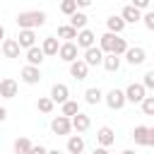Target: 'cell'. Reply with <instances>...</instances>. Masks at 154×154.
<instances>
[{
    "mask_svg": "<svg viewBox=\"0 0 154 154\" xmlns=\"http://www.w3.org/2000/svg\"><path fill=\"white\" fill-rule=\"evenodd\" d=\"M51 130H53V135H67V132L72 130V118H67V116H55V118L51 120Z\"/></svg>",
    "mask_w": 154,
    "mask_h": 154,
    "instance_id": "5",
    "label": "cell"
},
{
    "mask_svg": "<svg viewBox=\"0 0 154 154\" xmlns=\"http://www.w3.org/2000/svg\"><path fill=\"white\" fill-rule=\"evenodd\" d=\"M140 106H142V113L144 116H154V96H147Z\"/></svg>",
    "mask_w": 154,
    "mask_h": 154,
    "instance_id": "32",
    "label": "cell"
},
{
    "mask_svg": "<svg viewBox=\"0 0 154 154\" xmlns=\"http://www.w3.org/2000/svg\"><path fill=\"white\" fill-rule=\"evenodd\" d=\"M60 12L67 14V17H72L77 12V2L75 0H60Z\"/></svg>",
    "mask_w": 154,
    "mask_h": 154,
    "instance_id": "31",
    "label": "cell"
},
{
    "mask_svg": "<svg viewBox=\"0 0 154 154\" xmlns=\"http://www.w3.org/2000/svg\"><path fill=\"white\" fill-rule=\"evenodd\" d=\"M5 118H7V108L0 106V123H5Z\"/></svg>",
    "mask_w": 154,
    "mask_h": 154,
    "instance_id": "38",
    "label": "cell"
},
{
    "mask_svg": "<svg viewBox=\"0 0 154 154\" xmlns=\"http://www.w3.org/2000/svg\"><path fill=\"white\" fill-rule=\"evenodd\" d=\"M89 125H91V118L87 116V113H77V116H72V128L77 130V132H84V130H89Z\"/></svg>",
    "mask_w": 154,
    "mask_h": 154,
    "instance_id": "19",
    "label": "cell"
},
{
    "mask_svg": "<svg viewBox=\"0 0 154 154\" xmlns=\"http://www.w3.org/2000/svg\"><path fill=\"white\" fill-rule=\"evenodd\" d=\"M17 82L12 79V77H5V79H0V96L2 99H14L17 96Z\"/></svg>",
    "mask_w": 154,
    "mask_h": 154,
    "instance_id": "8",
    "label": "cell"
},
{
    "mask_svg": "<svg viewBox=\"0 0 154 154\" xmlns=\"http://www.w3.org/2000/svg\"><path fill=\"white\" fill-rule=\"evenodd\" d=\"M94 154H108V147H96Z\"/></svg>",
    "mask_w": 154,
    "mask_h": 154,
    "instance_id": "40",
    "label": "cell"
},
{
    "mask_svg": "<svg viewBox=\"0 0 154 154\" xmlns=\"http://www.w3.org/2000/svg\"><path fill=\"white\" fill-rule=\"evenodd\" d=\"M82 152H84L82 135H70V140H67V154H82Z\"/></svg>",
    "mask_w": 154,
    "mask_h": 154,
    "instance_id": "22",
    "label": "cell"
},
{
    "mask_svg": "<svg viewBox=\"0 0 154 154\" xmlns=\"http://www.w3.org/2000/svg\"><path fill=\"white\" fill-rule=\"evenodd\" d=\"M22 79L26 84H38L41 82V70L34 67V65H26V67H22Z\"/></svg>",
    "mask_w": 154,
    "mask_h": 154,
    "instance_id": "17",
    "label": "cell"
},
{
    "mask_svg": "<svg viewBox=\"0 0 154 154\" xmlns=\"http://www.w3.org/2000/svg\"><path fill=\"white\" fill-rule=\"evenodd\" d=\"M77 113H79V103H77V101H72V99H70V101H65V103H63V116L72 118V116H77Z\"/></svg>",
    "mask_w": 154,
    "mask_h": 154,
    "instance_id": "30",
    "label": "cell"
},
{
    "mask_svg": "<svg viewBox=\"0 0 154 154\" xmlns=\"http://www.w3.org/2000/svg\"><path fill=\"white\" fill-rule=\"evenodd\" d=\"M142 84H144L147 89H154V67H152V70H149V72L144 75V79H142Z\"/></svg>",
    "mask_w": 154,
    "mask_h": 154,
    "instance_id": "34",
    "label": "cell"
},
{
    "mask_svg": "<svg viewBox=\"0 0 154 154\" xmlns=\"http://www.w3.org/2000/svg\"><path fill=\"white\" fill-rule=\"evenodd\" d=\"M118 36H120V34H111V31H106L103 36H99V48H101L103 53H113V46H116Z\"/></svg>",
    "mask_w": 154,
    "mask_h": 154,
    "instance_id": "16",
    "label": "cell"
},
{
    "mask_svg": "<svg viewBox=\"0 0 154 154\" xmlns=\"http://www.w3.org/2000/svg\"><path fill=\"white\" fill-rule=\"evenodd\" d=\"M147 147H154V128H149V144Z\"/></svg>",
    "mask_w": 154,
    "mask_h": 154,
    "instance_id": "39",
    "label": "cell"
},
{
    "mask_svg": "<svg viewBox=\"0 0 154 154\" xmlns=\"http://www.w3.org/2000/svg\"><path fill=\"white\" fill-rule=\"evenodd\" d=\"M0 38H5V26L0 24Z\"/></svg>",
    "mask_w": 154,
    "mask_h": 154,
    "instance_id": "41",
    "label": "cell"
},
{
    "mask_svg": "<svg viewBox=\"0 0 154 154\" xmlns=\"http://www.w3.org/2000/svg\"><path fill=\"white\" fill-rule=\"evenodd\" d=\"M120 17L125 19V24H135V22L142 19V10H137L135 5H125L123 12H120Z\"/></svg>",
    "mask_w": 154,
    "mask_h": 154,
    "instance_id": "15",
    "label": "cell"
},
{
    "mask_svg": "<svg viewBox=\"0 0 154 154\" xmlns=\"http://www.w3.org/2000/svg\"><path fill=\"white\" fill-rule=\"evenodd\" d=\"M96 142H99V147H111V144L116 142V132H113L108 125H103V128H99V132H96Z\"/></svg>",
    "mask_w": 154,
    "mask_h": 154,
    "instance_id": "11",
    "label": "cell"
},
{
    "mask_svg": "<svg viewBox=\"0 0 154 154\" xmlns=\"http://www.w3.org/2000/svg\"><path fill=\"white\" fill-rule=\"evenodd\" d=\"M101 65H103L108 72H118V67H120V55H116V53H106Z\"/></svg>",
    "mask_w": 154,
    "mask_h": 154,
    "instance_id": "24",
    "label": "cell"
},
{
    "mask_svg": "<svg viewBox=\"0 0 154 154\" xmlns=\"http://www.w3.org/2000/svg\"><path fill=\"white\" fill-rule=\"evenodd\" d=\"M132 5H135L137 10H144V7H149V5H152V0H132Z\"/></svg>",
    "mask_w": 154,
    "mask_h": 154,
    "instance_id": "35",
    "label": "cell"
},
{
    "mask_svg": "<svg viewBox=\"0 0 154 154\" xmlns=\"http://www.w3.org/2000/svg\"><path fill=\"white\" fill-rule=\"evenodd\" d=\"M103 101H106V106H108L111 111H120V108L128 103V99H125V91H123V89H111V91L103 96Z\"/></svg>",
    "mask_w": 154,
    "mask_h": 154,
    "instance_id": "2",
    "label": "cell"
},
{
    "mask_svg": "<svg viewBox=\"0 0 154 154\" xmlns=\"http://www.w3.org/2000/svg\"><path fill=\"white\" fill-rule=\"evenodd\" d=\"M77 29L75 26H70V24H63V26H58V38H65V41H72V38H77Z\"/></svg>",
    "mask_w": 154,
    "mask_h": 154,
    "instance_id": "27",
    "label": "cell"
},
{
    "mask_svg": "<svg viewBox=\"0 0 154 154\" xmlns=\"http://www.w3.org/2000/svg\"><path fill=\"white\" fill-rule=\"evenodd\" d=\"M19 51H22V46H19L17 38H5L2 41V55L5 58H19Z\"/></svg>",
    "mask_w": 154,
    "mask_h": 154,
    "instance_id": "14",
    "label": "cell"
},
{
    "mask_svg": "<svg viewBox=\"0 0 154 154\" xmlns=\"http://www.w3.org/2000/svg\"><path fill=\"white\" fill-rule=\"evenodd\" d=\"M17 41H19V46L22 48H34L36 46V34H34V29H19V36H17Z\"/></svg>",
    "mask_w": 154,
    "mask_h": 154,
    "instance_id": "12",
    "label": "cell"
},
{
    "mask_svg": "<svg viewBox=\"0 0 154 154\" xmlns=\"http://www.w3.org/2000/svg\"><path fill=\"white\" fill-rule=\"evenodd\" d=\"M132 140H135V144L147 147V144H149V128H147V125H137V128L132 130Z\"/></svg>",
    "mask_w": 154,
    "mask_h": 154,
    "instance_id": "18",
    "label": "cell"
},
{
    "mask_svg": "<svg viewBox=\"0 0 154 154\" xmlns=\"http://www.w3.org/2000/svg\"><path fill=\"white\" fill-rule=\"evenodd\" d=\"M43 58H46V53H43L38 46H34V48H29V51H26V63H29V65H34V67H38V65L43 63Z\"/></svg>",
    "mask_w": 154,
    "mask_h": 154,
    "instance_id": "21",
    "label": "cell"
},
{
    "mask_svg": "<svg viewBox=\"0 0 154 154\" xmlns=\"http://www.w3.org/2000/svg\"><path fill=\"white\" fill-rule=\"evenodd\" d=\"M125 99L130 101V103H142L144 99H147V87L144 84H128V89H125Z\"/></svg>",
    "mask_w": 154,
    "mask_h": 154,
    "instance_id": "3",
    "label": "cell"
},
{
    "mask_svg": "<svg viewBox=\"0 0 154 154\" xmlns=\"http://www.w3.org/2000/svg\"><path fill=\"white\" fill-rule=\"evenodd\" d=\"M94 43H96V34H94L91 29H82V31L77 34V46H79V48L87 51V48H91Z\"/></svg>",
    "mask_w": 154,
    "mask_h": 154,
    "instance_id": "13",
    "label": "cell"
},
{
    "mask_svg": "<svg viewBox=\"0 0 154 154\" xmlns=\"http://www.w3.org/2000/svg\"><path fill=\"white\" fill-rule=\"evenodd\" d=\"M51 99H53L55 103H60V106H63L65 101H70V89H67V84H60V82L53 84V87H51Z\"/></svg>",
    "mask_w": 154,
    "mask_h": 154,
    "instance_id": "7",
    "label": "cell"
},
{
    "mask_svg": "<svg viewBox=\"0 0 154 154\" xmlns=\"http://www.w3.org/2000/svg\"><path fill=\"white\" fill-rule=\"evenodd\" d=\"M120 154H135V152H132V149H125V152H120Z\"/></svg>",
    "mask_w": 154,
    "mask_h": 154,
    "instance_id": "43",
    "label": "cell"
},
{
    "mask_svg": "<svg viewBox=\"0 0 154 154\" xmlns=\"http://www.w3.org/2000/svg\"><path fill=\"white\" fill-rule=\"evenodd\" d=\"M84 99H87V103L96 106V103L103 99V94H101V89H99V87H89V89L84 91Z\"/></svg>",
    "mask_w": 154,
    "mask_h": 154,
    "instance_id": "28",
    "label": "cell"
},
{
    "mask_svg": "<svg viewBox=\"0 0 154 154\" xmlns=\"http://www.w3.org/2000/svg\"><path fill=\"white\" fill-rule=\"evenodd\" d=\"M43 24H46V12H41V10H26V12L17 14L19 29H36V26H43Z\"/></svg>",
    "mask_w": 154,
    "mask_h": 154,
    "instance_id": "1",
    "label": "cell"
},
{
    "mask_svg": "<svg viewBox=\"0 0 154 154\" xmlns=\"http://www.w3.org/2000/svg\"><path fill=\"white\" fill-rule=\"evenodd\" d=\"M106 29H108L111 34H120V31L125 29V19H123L120 14H113V17L106 19Z\"/></svg>",
    "mask_w": 154,
    "mask_h": 154,
    "instance_id": "20",
    "label": "cell"
},
{
    "mask_svg": "<svg viewBox=\"0 0 154 154\" xmlns=\"http://www.w3.org/2000/svg\"><path fill=\"white\" fill-rule=\"evenodd\" d=\"M53 106H55V101H53L51 96H38V101H36V108H38L41 113H51Z\"/></svg>",
    "mask_w": 154,
    "mask_h": 154,
    "instance_id": "29",
    "label": "cell"
},
{
    "mask_svg": "<svg viewBox=\"0 0 154 154\" xmlns=\"http://www.w3.org/2000/svg\"><path fill=\"white\" fill-rule=\"evenodd\" d=\"M48 154H60V152L58 149H48Z\"/></svg>",
    "mask_w": 154,
    "mask_h": 154,
    "instance_id": "42",
    "label": "cell"
},
{
    "mask_svg": "<svg viewBox=\"0 0 154 154\" xmlns=\"http://www.w3.org/2000/svg\"><path fill=\"white\" fill-rule=\"evenodd\" d=\"M0 55H2V46H0Z\"/></svg>",
    "mask_w": 154,
    "mask_h": 154,
    "instance_id": "44",
    "label": "cell"
},
{
    "mask_svg": "<svg viewBox=\"0 0 154 154\" xmlns=\"http://www.w3.org/2000/svg\"><path fill=\"white\" fill-rule=\"evenodd\" d=\"M87 22H89V17H87L84 12H79V10H77V12H75V14L70 17V26H75L77 31H82V29H87Z\"/></svg>",
    "mask_w": 154,
    "mask_h": 154,
    "instance_id": "25",
    "label": "cell"
},
{
    "mask_svg": "<svg viewBox=\"0 0 154 154\" xmlns=\"http://www.w3.org/2000/svg\"><path fill=\"white\" fill-rule=\"evenodd\" d=\"M41 51H43L46 55H58V51H60V43H58V38H55V36H46V38H43V46H41Z\"/></svg>",
    "mask_w": 154,
    "mask_h": 154,
    "instance_id": "23",
    "label": "cell"
},
{
    "mask_svg": "<svg viewBox=\"0 0 154 154\" xmlns=\"http://www.w3.org/2000/svg\"><path fill=\"white\" fill-rule=\"evenodd\" d=\"M142 22H144V26H147L149 31H154V10L147 12V14H142Z\"/></svg>",
    "mask_w": 154,
    "mask_h": 154,
    "instance_id": "33",
    "label": "cell"
},
{
    "mask_svg": "<svg viewBox=\"0 0 154 154\" xmlns=\"http://www.w3.org/2000/svg\"><path fill=\"white\" fill-rule=\"evenodd\" d=\"M75 2H77V7H89L94 0H75Z\"/></svg>",
    "mask_w": 154,
    "mask_h": 154,
    "instance_id": "37",
    "label": "cell"
},
{
    "mask_svg": "<svg viewBox=\"0 0 154 154\" xmlns=\"http://www.w3.org/2000/svg\"><path fill=\"white\" fill-rule=\"evenodd\" d=\"M89 67H96V65H101L103 63V51L99 48V46H91V48H87L84 51V58H82Z\"/></svg>",
    "mask_w": 154,
    "mask_h": 154,
    "instance_id": "6",
    "label": "cell"
},
{
    "mask_svg": "<svg viewBox=\"0 0 154 154\" xmlns=\"http://www.w3.org/2000/svg\"><path fill=\"white\" fill-rule=\"evenodd\" d=\"M77 43L75 41H65V43H60V51H58V58L60 60H65V63H75V60H79L77 58Z\"/></svg>",
    "mask_w": 154,
    "mask_h": 154,
    "instance_id": "4",
    "label": "cell"
},
{
    "mask_svg": "<svg viewBox=\"0 0 154 154\" xmlns=\"http://www.w3.org/2000/svg\"><path fill=\"white\" fill-rule=\"evenodd\" d=\"M125 60H128L130 65H142V63L147 60V53H144V48L135 46V48H128V51H125Z\"/></svg>",
    "mask_w": 154,
    "mask_h": 154,
    "instance_id": "9",
    "label": "cell"
},
{
    "mask_svg": "<svg viewBox=\"0 0 154 154\" xmlns=\"http://www.w3.org/2000/svg\"><path fill=\"white\" fill-rule=\"evenodd\" d=\"M70 75H72L77 82L87 79V75H89V65H87L84 60H75V63H70Z\"/></svg>",
    "mask_w": 154,
    "mask_h": 154,
    "instance_id": "10",
    "label": "cell"
},
{
    "mask_svg": "<svg viewBox=\"0 0 154 154\" xmlns=\"http://www.w3.org/2000/svg\"><path fill=\"white\" fill-rule=\"evenodd\" d=\"M31 147H34V144H31L29 137H17V140H14V154H29Z\"/></svg>",
    "mask_w": 154,
    "mask_h": 154,
    "instance_id": "26",
    "label": "cell"
},
{
    "mask_svg": "<svg viewBox=\"0 0 154 154\" xmlns=\"http://www.w3.org/2000/svg\"><path fill=\"white\" fill-rule=\"evenodd\" d=\"M29 154H48V149H46V147H43V144H34V147H31V152H29Z\"/></svg>",
    "mask_w": 154,
    "mask_h": 154,
    "instance_id": "36",
    "label": "cell"
}]
</instances>
